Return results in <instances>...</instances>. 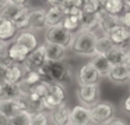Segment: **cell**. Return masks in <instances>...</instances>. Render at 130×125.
Instances as JSON below:
<instances>
[{"instance_id":"obj_1","label":"cell","mask_w":130,"mask_h":125,"mask_svg":"<svg viewBox=\"0 0 130 125\" xmlns=\"http://www.w3.org/2000/svg\"><path fill=\"white\" fill-rule=\"evenodd\" d=\"M41 75V81L46 83H63L70 81V71L66 65L62 63H51L46 61L39 69H38Z\"/></svg>"},{"instance_id":"obj_2","label":"cell","mask_w":130,"mask_h":125,"mask_svg":"<svg viewBox=\"0 0 130 125\" xmlns=\"http://www.w3.org/2000/svg\"><path fill=\"white\" fill-rule=\"evenodd\" d=\"M96 33L94 31H78L74 35L71 49L76 54L84 56V57H92L95 54V43H96Z\"/></svg>"},{"instance_id":"obj_3","label":"cell","mask_w":130,"mask_h":125,"mask_svg":"<svg viewBox=\"0 0 130 125\" xmlns=\"http://www.w3.org/2000/svg\"><path fill=\"white\" fill-rule=\"evenodd\" d=\"M90 113L91 124L95 125H106L115 118V107L108 102H98L92 107H90Z\"/></svg>"},{"instance_id":"obj_4","label":"cell","mask_w":130,"mask_h":125,"mask_svg":"<svg viewBox=\"0 0 130 125\" xmlns=\"http://www.w3.org/2000/svg\"><path fill=\"white\" fill-rule=\"evenodd\" d=\"M45 39H46V42H49V43L60 44V46L69 49V47H71V44H73L74 35L70 32V31L64 29L62 25H57V27H51L48 31H46Z\"/></svg>"},{"instance_id":"obj_5","label":"cell","mask_w":130,"mask_h":125,"mask_svg":"<svg viewBox=\"0 0 130 125\" xmlns=\"http://www.w3.org/2000/svg\"><path fill=\"white\" fill-rule=\"evenodd\" d=\"M64 99H66V92L63 85H60V83H49L48 94L42 99V108L51 111L57 104L64 102Z\"/></svg>"},{"instance_id":"obj_6","label":"cell","mask_w":130,"mask_h":125,"mask_svg":"<svg viewBox=\"0 0 130 125\" xmlns=\"http://www.w3.org/2000/svg\"><path fill=\"white\" fill-rule=\"evenodd\" d=\"M101 97V90H99V85H83L78 86L77 89V99L85 107H92L94 104L99 102Z\"/></svg>"},{"instance_id":"obj_7","label":"cell","mask_w":130,"mask_h":125,"mask_svg":"<svg viewBox=\"0 0 130 125\" xmlns=\"http://www.w3.org/2000/svg\"><path fill=\"white\" fill-rule=\"evenodd\" d=\"M21 110H27V103L24 96L17 99H0V114L7 118L13 117Z\"/></svg>"},{"instance_id":"obj_8","label":"cell","mask_w":130,"mask_h":125,"mask_svg":"<svg viewBox=\"0 0 130 125\" xmlns=\"http://www.w3.org/2000/svg\"><path fill=\"white\" fill-rule=\"evenodd\" d=\"M45 63H46V57H45L43 44H41L39 47L37 46L32 52H29L25 61H24L27 71H38Z\"/></svg>"},{"instance_id":"obj_9","label":"cell","mask_w":130,"mask_h":125,"mask_svg":"<svg viewBox=\"0 0 130 125\" xmlns=\"http://www.w3.org/2000/svg\"><path fill=\"white\" fill-rule=\"evenodd\" d=\"M99 75L96 72V69L94 68V65L90 63L84 64L81 68L78 69V74H77V82H78V86L83 85H95L98 83Z\"/></svg>"},{"instance_id":"obj_10","label":"cell","mask_w":130,"mask_h":125,"mask_svg":"<svg viewBox=\"0 0 130 125\" xmlns=\"http://www.w3.org/2000/svg\"><path fill=\"white\" fill-rule=\"evenodd\" d=\"M70 125H91L90 107L83 104L74 106L70 110Z\"/></svg>"},{"instance_id":"obj_11","label":"cell","mask_w":130,"mask_h":125,"mask_svg":"<svg viewBox=\"0 0 130 125\" xmlns=\"http://www.w3.org/2000/svg\"><path fill=\"white\" fill-rule=\"evenodd\" d=\"M108 38L110 39L113 46H120V47H124V49H126V46L130 42V32L126 27L119 24L118 27H115L113 29L109 31Z\"/></svg>"},{"instance_id":"obj_12","label":"cell","mask_w":130,"mask_h":125,"mask_svg":"<svg viewBox=\"0 0 130 125\" xmlns=\"http://www.w3.org/2000/svg\"><path fill=\"white\" fill-rule=\"evenodd\" d=\"M43 50H45L46 61H51V63H62L66 58V50L67 49L60 46V44L45 42L43 43Z\"/></svg>"},{"instance_id":"obj_13","label":"cell","mask_w":130,"mask_h":125,"mask_svg":"<svg viewBox=\"0 0 130 125\" xmlns=\"http://www.w3.org/2000/svg\"><path fill=\"white\" fill-rule=\"evenodd\" d=\"M51 118L55 125L70 124V108L67 107V104L64 102L60 103L51 110Z\"/></svg>"},{"instance_id":"obj_14","label":"cell","mask_w":130,"mask_h":125,"mask_svg":"<svg viewBox=\"0 0 130 125\" xmlns=\"http://www.w3.org/2000/svg\"><path fill=\"white\" fill-rule=\"evenodd\" d=\"M120 24L119 22V17L116 15H110V14L105 13V11L99 10L98 11V24L96 27L102 31V35H108L110 29H113L115 27Z\"/></svg>"},{"instance_id":"obj_15","label":"cell","mask_w":130,"mask_h":125,"mask_svg":"<svg viewBox=\"0 0 130 125\" xmlns=\"http://www.w3.org/2000/svg\"><path fill=\"white\" fill-rule=\"evenodd\" d=\"M45 13H46V10H43V8H34V10H29L28 25H27V28L31 29V31L43 29V28L46 27Z\"/></svg>"},{"instance_id":"obj_16","label":"cell","mask_w":130,"mask_h":125,"mask_svg":"<svg viewBox=\"0 0 130 125\" xmlns=\"http://www.w3.org/2000/svg\"><path fill=\"white\" fill-rule=\"evenodd\" d=\"M110 65H119V64H126V61L130 58L129 53L124 47L120 46H112V49L105 54Z\"/></svg>"},{"instance_id":"obj_17","label":"cell","mask_w":130,"mask_h":125,"mask_svg":"<svg viewBox=\"0 0 130 125\" xmlns=\"http://www.w3.org/2000/svg\"><path fill=\"white\" fill-rule=\"evenodd\" d=\"M64 11L60 8L59 4H52V7L49 10H46L45 13V21H46V27H57L62 25L63 18H64Z\"/></svg>"},{"instance_id":"obj_18","label":"cell","mask_w":130,"mask_h":125,"mask_svg":"<svg viewBox=\"0 0 130 125\" xmlns=\"http://www.w3.org/2000/svg\"><path fill=\"white\" fill-rule=\"evenodd\" d=\"M15 32H17V28L14 22L0 15V40L7 43L15 36Z\"/></svg>"},{"instance_id":"obj_19","label":"cell","mask_w":130,"mask_h":125,"mask_svg":"<svg viewBox=\"0 0 130 125\" xmlns=\"http://www.w3.org/2000/svg\"><path fill=\"white\" fill-rule=\"evenodd\" d=\"M99 3H101V10L110 15L119 17L126 10L123 0H99Z\"/></svg>"},{"instance_id":"obj_20","label":"cell","mask_w":130,"mask_h":125,"mask_svg":"<svg viewBox=\"0 0 130 125\" xmlns=\"http://www.w3.org/2000/svg\"><path fill=\"white\" fill-rule=\"evenodd\" d=\"M57 4L60 6L66 15H76L81 18L83 15V0H60Z\"/></svg>"},{"instance_id":"obj_21","label":"cell","mask_w":130,"mask_h":125,"mask_svg":"<svg viewBox=\"0 0 130 125\" xmlns=\"http://www.w3.org/2000/svg\"><path fill=\"white\" fill-rule=\"evenodd\" d=\"M91 64H92L94 68L96 69V72H98L99 77L108 78L112 65H110V63L108 61V58L105 57L104 54H94L92 60H91Z\"/></svg>"},{"instance_id":"obj_22","label":"cell","mask_w":130,"mask_h":125,"mask_svg":"<svg viewBox=\"0 0 130 125\" xmlns=\"http://www.w3.org/2000/svg\"><path fill=\"white\" fill-rule=\"evenodd\" d=\"M6 53L13 63L20 64V63H24V61H25V58H27V56H28L29 52L27 49H24L23 46H20V44L13 43L11 46L6 50Z\"/></svg>"},{"instance_id":"obj_23","label":"cell","mask_w":130,"mask_h":125,"mask_svg":"<svg viewBox=\"0 0 130 125\" xmlns=\"http://www.w3.org/2000/svg\"><path fill=\"white\" fill-rule=\"evenodd\" d=\"M15 43L20 44V46H23L24 49H27L28 52H32V50L38 46L37 36H35L32 32H29V31L21 32L20 35L17 36V39H15Z\"/></svg>"},{"instance_id":"obj_24","label":"cell","mask_w":130,"mask_h":125,"mask_svg":"<svg viewBox=\"0 0 130 125\" xmlns=\"http://www.w3.org/2000/svg\"><path fill=\"white\" fill-rule=\"evenodd\" d=\"M112 82L115 83H122L124 81H130L129 79V74H127V69L124 64H119V65H112L109 71V75H108Z\"/></svg>"},{"instance_id":"obj_25","label":"cell","mask_w":130,"mask_h":125,"mask_svg":"<svg viewBox=\"0 0 130 125\" xmlns=\"http://www.w3.org/2000/svg\"><path fill=\"white\" fill-rule=\"evenodd\" d=\"M20 96L21 93L17 83L4 82L3 85H0V99H17Z\"/></svg>"},{"instance_id":"obj_26","label":"cell","mask_w":130,"mask_h":125,"mask_svg":"<svg viewBox=\"0 0 130 125\" xmlns=\"http://www.w3.org/2000/svg\"><path fill=\"white\" fill-rule=\"evenodd\" d=\"M24 75V71L18 64H11L6 69V82L7 83H18Z\"/></svg>"},{"instance_id":"obj_27","label":"cell","mask_w":130,"mask_h":125,"mask_svg":"<svg viewBox=\"0 0 130 125\" xmlns=\"http://www.w3.org/2000/svg\"><path fill=\"white\" fill-rule=\"evenodd\" d=\"M98 24V13L90 14V13H83L80 18V31H92Z\"/></svg>"},{"instance_id":"obj_28","label":"cell","mask_w":130,"mask_h":125,"mask_svg":"<svg viewBox=\"0 0 130 125\" xmlns=\"http://www.w3.org/2000/svg\"><path fill=\"white\" fill-rule=\"evenodd\" d=\"M28 17H29V7H27L25 4L21 6L20 10H18V13L15 14V17L13 18V22H14L15 28H20V29H23V28H27V25H28Z\"/></svg>"},{"instance_id":"obj_29","label":"cell","mask_w":130,"mask_h":125,"mask_svg":"<svg viewBox=\"0 0 130 125\" xmlns=\"http://www.w3.org/2000/svg\"><path fill=\"white\" fill-rule=\"evenodd\" d=\"M31 113L28 110H21L9 118V125H29Z\"/></svg>"},{"instance_id":"obj_30","label":"cell","mask_w":130,"mask_h":125,"mask_svg":"<svg viewBox=\"0 0 130 125\" xmlns=\"http://www.w3.org/2000/svg\"><path fill=\"white\" fill-rule=\"evenodd\" d=\"M113 43L110 42V39L108 38V35H102L101 38H96L95 43V54H106L110 49H112Z\"/></svg>"},{"instance_id":"obj_31","label":"cell","mask_w":130,"mask_h":125,"mask_svg":"<svg viewBox=\"0 0 130 125\" xmlns=\"http://www.w3.org/2000/svg\"><path fill=\"white\" fill-rule=\"evenodd\" d=\"M62 27L64 29L70 31L71 33H74L76 31H80V17L76 15H64L62 22Z\"/></svg>"},{"instance_id":"obj_32","label":"cell","mask_w":130,"mask_h":125,"mask_svg":"<svg viewBox=\"0 0 130 125\" xmlns=\"http://www.w3.org/2000/svg\"><path fill=\"white\" fill-rule=\"evenodd\" d=\"M83 13H90V14H96L101 10V3L99 0H83Z\"/></svg>"},{"instance_id":"obj_33","label":"cell","mask_w":130,"mask_h":125,"mask_svg":"<svg viewBox=\"0 0 130 125\" xmlns=\"http://www.w3.org/2000/svg\"><path fill=\"white\" fill-rule=\"evenodd\" d=\"M29 125H49V118L43 111H35L31 113Z\"/></svg>"},{"instance_id":"obj_34","label":"cell","mask_w":130,"mask_h":125,"mask_svg":"<svg viewBox=\"0 0 130 125\" xmlns=\"http://www.w3.org/2000/svg\"><path fill=\"white\" fill-rule=\"evenodd\" d=\"M20 7H21V6H15V4H10V3H9L7 6H4V7L0 10V15L4 17V18H7V19H11V21H13V18H14L15 14L18 13Z\"/></svg>"},{"instance_id":"obj_35","label":"cell","mask_w":130,"mask_h":125,"mask_svg":"<svg viewBox=\"0 0 130 125\" xmlns=\"http://www.w3.org/2000/svg\"><path fill=\"white\" fill-rule=\"evenodd\" d=\"M119 22H120V25H123V27H126V28L130 27V8H126V10L119 15Z\"/></svg>"},{"instance_id":"obj_36","label":"cell","mask_w":130,"mask_h":125,"mask_svg":"<svg viewBox=\"0 0 130 125\" xmlns=\"http://www.w3.org/2000/svg\"><path fill=\"white\" fill-rule=\"evenodd\" d=\"M6 69H7V67L0 64V85H3L6 82Z\"/></svg>"},{"instance_id":"obj_37","label":"cell","mask_w":130,"mask_h":125,"mask_svg":"<svg viewBox=\"0 0 130 125\" xmlns=\"http://www.w3.org/2000/svg\"><path fill=\"white\" fill-rule=\"evenodd\" d=\"M106 125H129L127 122H124L123 119H119V118H113L112 121H109Z\"/></svg>"},{"instance_id":"obj_38","label":"cell","mask_w":130,"mask_h":125,"mask_svg":"<svg viewBox=\"0 0 130 125\" xmlns=\"http://www.w3.org/2000/svg\"><path fill=\"white\" fill-rule=\"evenodd\" d=\"M123 108H124V111H126V113H129V114H130V94L126 97V100H124Z\"/></svg>"},{"instance_id":"obj_39","label":"cell","mask_w":130,"mask_h":125,"mask_svg":"<svg viewBox=\"0 0 130 125\" xmlns=\"http://www.w3.org/2000/svg\"><path fill=\"white\" fill-rule=\"evenodd\" d=\"M27 0H9L10 4H15V6H24Z\"/></svg>"},{"instance_id":"obj_40","label":"cell","mask_w":130,"mask_h":125,"mask_svg":"<svg viewBox=\"0 0 130 125\" xmlns=\"http://www.w3.org/2000/svg\"><path fill=\"white\" fill-rule=\"evenodd\" d=\"M0 125H9V118L0 114Z\"/></svg>"},{"instance_id":"obj_41","label":"cell","mask_w":130,"mask_h":125,"mask_svg":"<svg viewBox=\"0 0 130 125\" xmlns=\"http://www.w3.org/2000/svg\"><path fill=\"white\" fill-rule=\"evenodd\" d=\"M6 52V43L3 40H0V54H3Z\"/></svg>"},{"instance_id":"obj_42","label":"cell","mask_w":130,"mask_h":125,"mask_svg":"<svg viewBox=\"0 0 130 125\" xmlns=\"http://www.w3.org/2000/svg\"><path fill=\"white\" fill-rule=\"evenodd\" d=\"M124 65H126V69H127V74H129V79H130V58H129V60L126 61V64H124Z\"/></svg>"},{"instance_id":"obj_43","label":"cell","mask_w":130,"mask_h":125,"mask_svg":"<svg viewBox=\"0 0 130 125\" xmlns=\"http://www.w3.org/2000/svg\"><path fill=\"white\" fill-rule=\"evenodd\" d=\"M9 4V0H0V10L4 7V6H7Z\"/></svg>"},{"instance_id":"obj_44","label":"cell","mask_w":130,"mask_h":125,"mask_svg":"<svg viewBox=\"0 0 130 125\" xmlns=\"http://www.w3.org/2000/svg\"><path fill=\"white\" fill-rule=\"evenodd\" d=\"M48 3H51V4H57V3L60 2V0H46Z\"/></svg>"},{"instance_id":"obj_45","label":"cell","mask_w":130,"mask_h":125,"mask_svg":"<svg viewBox=\"0 0 130 125\" xmlns=\"http://www.w3.org/2000/svg\"><path fill=\"white\" fill-rule=\"evenodd\" d=\"M126 50H127V53H129V56H130V42H129V44L126 46Z\"/></svg>"},{"instance_id":"obj_46","label":"cell","mask_w":130,"mask_h":125,"mask_svg":"<svg viewBox=\"0 0 130 125\" xmlns=\"http://www.w3.org/2000/svg\"><path fill=\"white\" fill-rule=\"evenodd\" d=\"M123 2H124V6H126L127 3H130V0H123Z\"/></svg>"},{"instance_id":"obj_47","label":"cell","mask_w":130,"mask_h":125,"mask_svg":"<svg viewBox=\"0 0 130 125\" xmlns=\"http://www.w3.org/2000/svg\"><path fill=\"white\" fill-rule=\"evenodd\" d=\"M127 29H129V32H130V27H129V28H127Z\"/></svg>"},{"instance_id":"obj_48","label":"cell","mask_w":130,"mask_h":125,"mask_svg":"<svg viewBox=\"0 0 130 125\" xmlns=\"http://www.w3.org/2000/svg\"><path fill=\"white\" fill-rule=\"evenodd\" d=\"M66 125H70V124H66Z\"/></svg>"}]
</instances>
